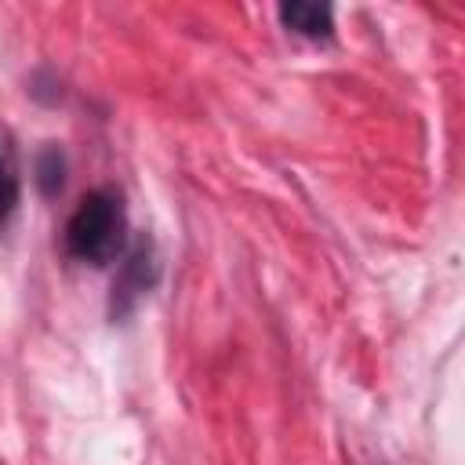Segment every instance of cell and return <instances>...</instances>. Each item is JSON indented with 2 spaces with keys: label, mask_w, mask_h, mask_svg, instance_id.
<instances>
[{
  "label": "cell",
  "mask_w": 465,
  "mask_h": 465,
  "mask_svg": "<svg viewBox=\"0 0 465 465\" xmlns=\"http://www.w3.org/2000/svg\"><path fill=\"white\" fill-rule=\"evenodd\" d=\"M22 207V160L18 142L7 124H0V232L11 229L15 214Z\"/></svg>",
  "instance_id": "3957f363"
},
{
  "label": "cell",
  "mask_w": 465,
  "mask_h": 465,
  "mask_svg": "<svg viewBox=\"0 0 465 465\" xmlns=\"http://www.w3.org/2000/svg\"><path fill=\"white\" fill-rule=\"evenodd\" d=\"M62 247L73 262L105 269L124 258L127 251V211H124V193L113 185L91 189L80 196L73 207L65 229H62Z\"/></svg>",
  "instance_id": "6da1fadb"
},
{
  "label": "cell",
  "mask_w": 465,
  "mask_h": 465,
  "mask_svg": "<svg viewBox=\"0 0 465 465\" xmlns=\"http://www.w3.org/2000/svg\"><path fill=\"white\" fill-rule=\"evenodd\" d=\"M276 18L287 33L305 36V40H331V33H334V7L331 4L291 0V4L276 7Z\"/></svg>",
  "instance_id": "277c9868"
},
{
  "label": "cell",
  "mask_w": 465,
  "mask_h": 465,
  "mask_svg": "<svg viewBox=\"0 0 465 465\" xmlns=\"http://www.w3.org/2000/svg\"><path fill=\"white\" fill-rule=\"evenodd\" d=\"M160 280V265L153 254L149 240H134L124 258H120V272L113 280V316H124L142 294L153 291V283Z\"/></svg>",
  "instance_id": "7a4b0ae2"
},
{
  "label": "cell",
  "mask_w": 465,
  "mask_h": 465,
  "mask_svg": "<svg viewBox=\"0 0 465 465\" xmlns=\"http://www.w3.org/2000/svg\"><path fill=\"white\" fill-rule=\"evenodd\" d=\"M65 171H69L65 153H62L54 142H47V145L36 153V163H33V182H36V189H40L44 196H58V193L65 189Z\"/></svg>",
  "instance_id": "5b68a950"
}]
</instances>
